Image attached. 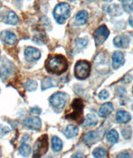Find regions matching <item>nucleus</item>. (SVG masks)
<instances>
[{
  "label": "nucleus",
  "mask_w": 133,
  "mask_h": 158,
  "mask_svg": "<svg viewBox=\"0 0 133 158\" xmlns=\"http://www.w3.org/2000/svg\"><path fill=\"white\" fill-rule=\"evenodd\" d=\"M68 61L63 55L49 57L45 63V68L49 73L61 75L68 70Z\"/></svg>",
  "instance_id": "nucleus-1"
},
{
  "label": "nucleus",
  "mask_w": 133,
  "mask_h": 158,
  "mask_svg": "<svg viewBox=\"0 0 133 158\" xmlns=\"http://www.w3.org/2000/svg\"><path fill=\"white\" fill-rule=\"evenodd\" d=\"M53 17L57 23H64L70 17V5L67 3H58L53 10Z\"/></svg>",
  "instance_id": "nucleus-2"
},
{
  "label": "nucleus",
  "mask_w": 133,
  "mask_h": 158,
  "mask_svg": "<svg viewBox=\"0 0 133 158\" xmlns=\"http://www.w3.org/2000/svg\"><path fill=\"white\" fill-rule=\"evenodd\" d=\"M68 98L69 97L67 93L58 92L51 96L49 98V102L56 112H61L68 102Z\"/></svg>",
  "instance_id": "nucleus-3"
},
{
  "label": "nucleus",
  "mask_w": 133,
  "mask_h": 158,
  "mask_svg": "<svg viewBox=\"0 0 133 158\" xmlns=\"http://www.w3.org/2000/svg\"><path fill=\"white\" fill-rule=\"evenodd\" d=\"M90 72H91V65L87 61L81 60L78 61L75 65L74 73L75 76L77 79L83 80L89 77Z\"/></svg>",
  "instance_id": "nucleus-4"
},
{
  "label": "nucleus",
  "mask_w": 133,
  "mask_h": 158,
  "mask_svg": "<svg viewBox=\"0 0 133 158\" xmlns=\"http://www.w3.org/2000/svg\"><path fill=\"white\" fill-rule=\"evenodd\" d=\"M48 149V136L44 135L40 136L35 145H34V150H33V157H41L47 152Z\"/></svg>",
  "instance_id": "nucleus-5"
},
{
  "label": "nucleus",
  "mask_w": 133,
  "mask_h": 158,
  "mask_svg": "<svg viewBox=\"0 0 133 158\" xmlns=\"http://www.w3.org/2000/svg\"><path fill=\"white\" fill-rule=\"evenodd\" d=\"M83 102L81 99H75L73 102L72 103L71 108L73 112L71 113H68L66 115L67 118H70L73 120H75L76 122H78L81 118V114H82V110H83Z\"/></svg>",
  "instance_id": "nucleus-6"
},
{
  "label": "nucleus",
  "mask_w": 133,
  "mask_h": 158,
  "mask_svg": "<svg viewBox=\"0 0 133 158\" xmlns=\"http://www.w3.org/2000/svg\"><path fill=\"white\" fill-rule=\"evenodd\" d=\"M14 73V65L8 59L0 61V77L5 80Z\"/></svg>",
  "instance_id": "nucleus-7"
},
{
  "label": "nucleus",
  "mask_w": 133,
  "mask_h": 158,
  "mask_svg": "<svg viewBox=\"0 0 133 158\" xmlns=\"http://www.w3.org/2000/svg\"><path fill=\"white\" fill-rule=\"evenodd\" d=\"M109 33H110L108 28L105 25H102L98 27L94 33V38L97 45H101L103 44L109 37Z\"/></svg>",
  "instance_id": "nucleus-8"
},
{
  "label": "nucleus",
  "mask_w": 133,
  "mask_h": 158,
  "mask_svg": "<svg viewBox=\"0 0 133 158\" xmlns=\"http://www.w3.org/2000/svg\"><path fill=\"white\" fill-rule=\"evenodd\" d=\"M24 57L27 62H35L41 57L39 50L33 47H27L24 50Z\"/></svg>",
  "instance_id": "nucleus-9"
},
{
  "label": "nucleus",
  "mask_w": 133,
  "mask_h": 158,
  "mask_svg": "<svg viewBox=\"0 0 133 158\" xmlns=\"http://www.w3.org/2000/svg\"><path fill=\"white\" fill-rule=\"evenodd\" d=\"M23 124L26 127L32 130H40L42 127V122L38 117H27L23 121Z\"/></svg>",
  "instance_id": "nucleus-10"
},
{
  "label": "nucleus",
  "mask_w": 133,
  "mask_h": 158,
  "mask_svg": "<svg viewBox=\"0 0 133 158\" xmlns=\"http://www.w3.org/2000/svg\"><path fill=\"white\" fill-rule=\"evenodd\" d=\"M125 63L124 60V55L120 51H116L112 54V68L114 69H117L122 67Z\"/></svg>",
  "instance_id": "nucleus-11"
},
{
  "label": "nucleus",
  "mask_w": 133,
  "mask_h": 158,
  "mask_svg": "<svg viewBox=\"0 0 133 158\" xmlns=\"http://www.w3.org/2000/svg\"><path fill=\"white\" fill-rule=\"evenodd\" d=\"M1 39L3 43H5L9 46L14 45L17 43L16 35L11 33L10 31H4L1 33Z\"/></svg>",
  "instance_id": "nucleus-12"
},
{
  "label": "nucleus",
  "mask_w": 133,
  "mask_h": 158,
  "mask_svg": "<svg viewBox=\"0 0 133 158\" xmlns=\"http://www.w3.org/2000/svg\"><path fill=\"white\" fill-rule=\"evenodd\" d=\"M100 138V134L98 133V131H89L83 136V141L87 145L91 146L97 142Z\"/></svg>",
  "instance_id": "nucleus-13"
},
{
  "label": "nucleus",
  "mask_w": 133,
  "mask_h": 158,
  "mask_svg": "<svg viewBox=\"0 0 133 158\" xmlns=\"http://www.w3.org/2000/svg\"><path fill=\"white\" fill-rule=\"evenodd\" d=\"M112 111H113L112 103L111 102H106L100 107L99 112H98V115L101 117H106L111 114Z\"/></svg>",
  "instance_id": "nucleus-14"
},
{
  "label": "nucleus",
  "mask_w": 133,
  "mask_h": 158,
  "mask_svg": "<svg viewBox=\"0 0 133 158\" xmlns=\"http://www.w3.org/2000/svg\"><path fill=\"white\" fill-rule=\"evenodd\" d=\"M96 68L98 72L101 71V69H106V68H108V62H107V57L98 55L95 60Z\"/></svg>",
  "instance_id": "nucleus-15"
},
{
  "label": "nucleus",
  "mask_w": 133,
  "mask_h": 158,
  "mask_svg": "<svg viewBox=\"0 0 133 158\" xmlns=\"http://www.w3.org/2000/svg\"><path fill=\"white\" fill-rule=\"evenodd\" d=\"M88 19V13L85 10H81L76 15L75 18V24L77 26L85 24L87 23V20Z\"/></svg>",
  "instance_id": "nucleus-16"
},
{
  "label": "nucleus",
  "mask_w": 133,
  "mask_h": 158,
  "mask_svg": "<svg viewBox=\"0 0 133 158\" xmlns=\"http://www.w3.org/2000/svg\"><path fill=\"white\" fill-rule=\"evenodd\" d=\"M113 44L117 48H126L129 44V39L127 37H124V36H117L114 38Z\"/></svg>",
  "instance_id": "nucleus-17"
},
{
  "label": "nucleus",
  "mask_w": 133,
  "mask_h": 158,
  "mask_svg": "<svg viewBox=\"0 0 133 158\" xmlns=\"http://www.w3.org/2000/svg\"><path fill=\"white\" fill-rule=\"evenodd\" d=\"M57 82L55 80V79L50 77H44L43 82H42V90H46L48 88H50V87H54L57 86Z\"/></svg>",
  "instance_id": "nucleus-18"
},
{
  "label": "nucleus",
  "mask_w": 133,
  "mask_h": 158,
  "mask_svg": "<svg viewBox=\"0 0 133 158\" xmlns=\"http://www.w3.org/2000/svg\"><path fill=\"white\" fill-rule=\"evenodd\" d=\"M117 121L120 123H127L131 120V115L126 111H119L117 113Z\"/></svg>",
  "instance_id": "nucleus-19"
},
{
  "label": "nucleus",
  "mask_w": 133,
  "mask_h": 158,
  "mask_svg": "<svg viewBox=\"0 0 133 158\" xmlns=\"http://www.w3.org/2000/svg\"><path fill=\"white\" fill-rule=\"evenodd\" d=\"M67 138H73L78 134V128L73 125H68L64 131Z\"/></svg>",
  "instance_id": "nucleus-20"
},
{
  "label": "nucleus",
  "mask_w": 133,
  "mask_h": 158,
  "mask_svg": "<svg viewBox=\"0 0 133 158\" xmlns=\"http://www.w3.org/2000/svg\"><path fill=\"white\" fill-rule=\"evenodd\" d=\"M52 150L56 152H58L62 150V148H63V142H62V140L60 139L59 137H57V136H53L52 137Z\"/></svg>",
  "instance_id": "nucleus-21"
},
{
  "label": "nucleus",
  "mask_w": 133,
  "mask_h": 158,
  "mask_svg": "<svg viewBox=\"0 0 133 158\" xmlns=\"http://www.w3.org/2000/svg\"><path fill=\"white\" fill-rule=\"evenodd\" d=\"M106 140L108 141L109 142H111L112 144H114V143H117V141H118V133H117V131L116 130H110V131L106 133Z\"/></svg>",
  "instance_id": "nucleus-22"
},
{
  "label": "nucleus",
  "mask_w": 133,
  "mask_h": 158,
  "mask_svg": "<svg viewBox=\"0 0 133 158\" xmlns=\"http://www.w3.org/2000/svg\"><path fill=\"white\" fill-rule=\"evenodd\" d=\"M98 124V118L96 117L94 114H88L87 115L86 120L84 122L83 126L84 127H93V126H96Z\"/></svg>",
  "instance_id": "nucleus-23"
},
{
  "label": "nucleus",
  "mask_w": 133,
  "mask_h": 158,
  "mask_svg": "<svg viewBox=\"0 0 133 158\" xmlns=\"http://www.w3.org/2000/svg\"><path fill=\"white\" fill-rule=\"evenodd\" d=\"M5 23L10 25H16L19 23V18L14 12H9L6 18Z\"/></svg>",
  "instance_id": "nucleus-24"
},
{
  "label": "nucleus",
  "mask_w": 133,
  "mask_h": 158,
  "mask_svg": "<svg viewBox=\"0 0 133 158\" xmlns=\"http://www.w3.org/2000/svg\"><path fill=\"white\" fill-rule=\"evenodd\" d=\"M107 12L111 16H118L122 14V9L117 4H112V5L109 6L107 8Z\"/></svg>",
  "instance_id": "nucleus-25"
},
{
  "label": "nucleus",
  "mask_w": 133,
  "mask_h": 158,
  "mask_svg": "<svg viewBox=\"0 0 133 158\" xmlns=\"http://www.w3.org/2000/svg\"><path fill=\"white\" fill-rule=\"evenodd\" d=\"M19 152L20 155H22L23 156H28L31 153V147H30L29 145L23 143L21 147H19Z\"/></svg>",
  "instance_id": "nucleus-26"
},
{
  "label": "nucleus",
  "mask_w": 133,
  "mask_h": 158,
  "mask_svg": "<svg viewBox=\"0 0 133 158\" xmlns=\"http://www.w3.org/2000/svg\"><path fill=\"white\" fill-rule=\"evenodd\" d=\"M122 7L127 13L133 12V0H122Z\"/></svg>",
  "instance_id": "nucleus-27"
},
{
  "label": "nucleus",
  "mask_w": 133,
  "mask_h": 158,
  "mask_svg": "<svg viewBox=\"0 0 133 158\" xmlns=\"http://www.w3.org/2000/svg\"><path fill=\"white\" fill-rule=\"evenodd\" d=\"M38 87V82L34 80H29L25 83V88L28 92H33L35 91Z\"/></svg>",
  "instance_id": "nucleus-28"
},
{
  "label": "nucleus",
  "mask_w": 133,
  "mask_h": 158,
  "mask_svg": "<svg viewBox=\"0 0 133 158\" xmlns=\"http://www.w3.org/2000/svg\"><path fill=\"white\" fill-rule=\"evenodd\" d=\"M93 156H95V157L98 158H101V157H106V156H107V152H106V151L103 148H102V147H98V148H96L95 150L93 151Z\"/></svg>",
  "instance_id": "nucleus-29"
},
{
  "label": "nucleus",
  "mask_w": 133,
  "mask_h": 158,
  "mask_svg": "<svg viewBox=\"0 0 133 158\" xmlns=\"http://www.w3.org/2000/svg\"><path fill=\"white\" fill-rule=\"evenodd\" d=\"M87 45V40L86 38H77L76 40L77 48L81 49Z\"/></svg>",
  "instance_id": "nucleus-30"
},
{
  "label": "nucleus",
  "mask_w": 133,
  "mask_h": 158,
  "mask_svg": "<svg viewBox=\"0 0 133 158\" xmlns=\"http://www.w3.org/2000/svg\"><path fill=\"white\" fill-rule=\"evenodd\" d=\"M122 136L125 137L126 139H129L131 136V127H127L124 130H122Z\"/></svg>",
  "instance_id": "nucleus-31"
},
{
  "label": "nucleus",
  "mask_w": 133,
  "mask_h": 158,
  "mask_svg": "<svg viewBox=\"0 0 133 158\" xmlns=\"http://www.w3.org/2000/svg\"><path fill=\"white\" fill-rule=\"evenodd\" d=\"M10 131V129L8 127H3V126H0V137H2L7 133Z\"/></svg>",
  "instance_id": "nucleus-32"
},
{
  "label": "nucleus",
  "mask_w": 133,
  "mask_h": 158,
  "mask_svg": "<svg viewBox=\"0 0 133 158\" xmlns=\"http://www.w3.org/2000/svg\"><path fill=\"white\" fill-rule=\"evenodd\" d=\"M98 97H99V98L102 99V100H106V99H107V98H109V93L106 90H102L100 93H99Z\"/></svg>",
  "instance_id": "nucleus-33"
},
{
  "label": "nucleus",
  "mask_w": 133,
  "mask_h": 158,
  "mask_svg": "<svg viewBox=\"0 0 133 158\" xmlns=\"http://www.w3.org/2000/svg\"><path fill=\"white\" fill-rule=\"evenodd\" d=\"M30 112L31 113H33V114H41V112H42V110L39 108V107H33V108H31L30 109Z\"/></svg>",
  "instance_id": "nucleus-34"
},
{
  "label": "nucleus",
  "mask_w": 133,
  "mask_h": 158,
  "mask_svg": "<svg viewBox=\"0 0 133 158\" xmlns=\"http://www.w3.org/2000/svg\"><path fill=\"white\" fill-rule=\"evenodd\" d=\"M117 157H131V156L130 155H128L127 153L123 152V153H121L120 155L117 156Z\"/></svg>",
  "instance_id": "nucleus-35"
},
{
  "label": "nucleus",
  "mask_w": 133,
  "mask_h": 158,
  "mask_svg": "<svg viewBox=\"0 0 133 158\" xmlns=\"http://www.w3.org/2000/svg\"><path fill=\"white\" fill-rule=\"evenodd\" d=\"M129 23H130V25L131 27H133V16H131L130 19H129Z\"/></svg>",
  "instance_id": "nucleus-36"
},
{
  "label": "nucleus",
  "mask_w": 133,
  "mask_h": 158,
  "mask_svg": "<svg viewBox=\"0 0 133 158\" xmlns=\"http://www.w3.org/2000/svg\"><path fill=\"white\" fill-rule=\"evenodd\" d=\"M73 157H83V156L82 155H75V156H73Z\"/></svg>",
  "instance_id": "nucleus-37"
},
{
  "label": "nucleus",
  "mask_w": 133,
  "mask_h": 158,
  "mask_svg": "<svg viewBox=\"0 0 133 158\" xmlns=\"http://www.w3.org/2000/svg\"><path fill=\"white\" fill-rule=\"evenodd\" d=\"M88 2H93V1H95V0H87Z\"/></svg>",
  "instance_id": "nucleus-38"
},
{
  "label": "nucleus",
  "mask_w": 133,
  "mask_h": 158,
  "mask_svg": "<svg viewBox=\"0 0 133 158\" xmlns=\"http://www.w3.org/2000/svg\"><path fill=\"white\" fill-rule=\"evenodd\" d=\"M103 1H106V2H108V1H111V0H103Z\"/></svg>",
  "instance_id": "nucleus-39"
},
{
  "label": "nucleus",
  "mask_w": 133,
  "mask_h": 158,
  "mask_svg": "<svg viewBox=\"0 0 133 158\" xmlns=\"http://www.w3.org/2000/svg\"><path fill=\"white\" fill-rule=\"evenodd\" d=\"M17 1H19V2H21V1H22V0H17Z\"/></svg>",
  "instance_id": "nucleus-40"
},
{
  "label": "nucleus",
  "mask_w": 133,
  "mask_h": 158,
  "mask_svg": "<svg viewBox=\"0 0 133 158\" xmlns=\"http://www.w3.org/2000/svg\"><path fill=\"white\" fill-rule=\"evenodd\" d=\"M69 1H75V0H69Z\"/></svg>",
  "instance_id": "nucleus-41"
},
{
  "label": "nucleus",
  "mask_w": 133,
  "mask_h": 158,
  "mask_svg": "<svg viewBox=\"0 0 133 158\" xmlns=\"http://www.w3.org/2000/svg\"><path fill=\"white\" fill-rule=\"evenodd\" d=\"M0 56H1V51H0Z\"/></svg>",
  "instance_id": "nucleus-42"
},
{
  "label": "nucleus",
  "mask_w": 133,
  "mask_h": 158,
  "mask_svg": "<svg viewBox=\"0 0 133 158\" xmlns=\"http://www.w3.org/2000/svg\"><path fill=\"white\" fill-rule=\"evenodd\" d=\"M132 106V110H133V104H132V106Z\"/></svg>",
  "instance_id": "nucleus-43"
}]
</instances>
